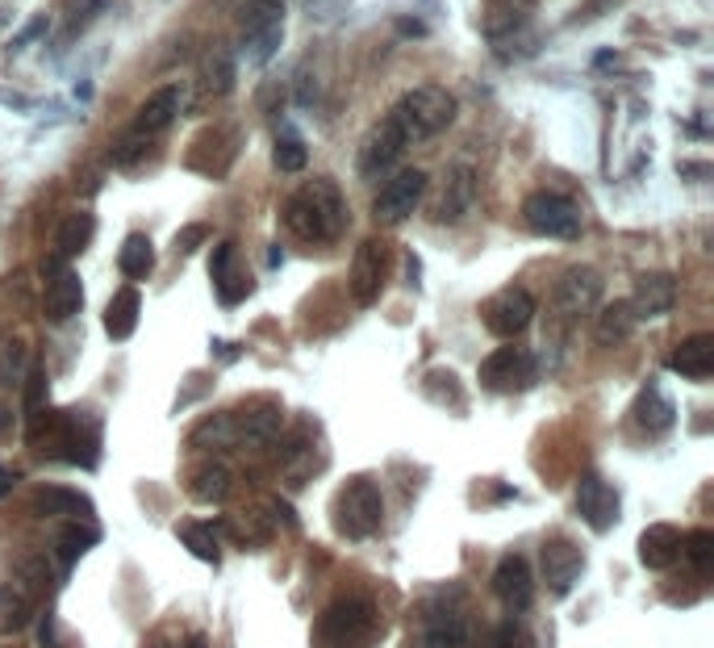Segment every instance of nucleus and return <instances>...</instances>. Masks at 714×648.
<instances>
[{
    "label": "nucleus",
    "mask_w": 714,
    "mask_h": 648,
    "mask_svg": "<svg viewBox=\"0 0 714 648\" xmlns=\"http://www.w3.org/2000/svg\"><path fill=\"white\" fill-rule=\"evenodd\" d=\"M284 226H289L301 243H314V247L335 243L347 226V201L339 193V184L326 176L301 184V189L284 201Z\"/></svg>",
    "instance_id": "1"
},
{
    "label": "nucleus",
    "mask_w": 714,
    "mask_h": 648,
    "mask_svg": "<svg viewBox=\"0 0 714 648\" xmlns=\"http://www.w3.org/2000/svg\"><path fill=\"white\" fill-rule=\"evenodd\" d=\"M385 118L397 126V134L406 138V147L431 143L435 134H443L451 122H456V97L439 84H418L401 97Z\"/></svg>",
    "instance_id": "2"
},
{
    "label": "nucleus",
    "mask_w": 714,
    "mask_h": 648,
    "mask_svg": "<svg viewBox=\"0 0 714 648\" xmlns=\"http://www.w3.org/2000/svg\"><path fill=\"white\" fill-rule=\"evenodd\" d=\"M176 113H180V88L176 84H163L159 92H151V97L138 105V113H134V122L126 126V134L117 138L113 164L117 168H130L138 155H147V147L176 122Z\"/></svg>",
    "instance_id": "3"
},
{
    "label": "nucleus",
    "mask_w": 714,
    "mask_h": 648,
    "mask_svg": "<svg viewBox=\"0 0 714 648\" xmlns=\"http://www.w3.org/2000/svg\"><path fill=\"white\" fill-rule=\"evenodd\" d=\"M318 640L326 648H372L380 640V615L368 598H335L318 619Z\"/></svg>",
    "instance_id": "4"
},
{
    "label": "nucleus",
    "mask_w": 714,
    "mask_h": 648,
    "mask_svg": "<svg viewBox=\"0 0 714 648\" xmlns=\"http://www.w3.org/2000/svg\"><path fill=\"white\" fill-rule=\"evenodd\" d=\"M335 527L347 540H372L380 523H385V498L372 477H351L343 481V490L335 494V511H330Z\"/></svg>",
    "instance_id": "5"
},
{
    "label": "nucleus",
    "mask_w": 714,
    "mask_h": 648,
    "mask_svg": "<svg viewBox=\"0 0 714 648\" xmlns=\"http://www.w3.org/2000/svg\"><path fill=\"white\" fill-rule=\"evenodd\" d=\"M522 222H527L543 239H577L581 226H585V214H581V205L573 197L539 189V193H531L527 201H522Z\"/></svg>",
    "instance_id": "6"
},
{
    "label": "nucleus",
    "mask_w": 714,
    "mask_h": 648,
    "mask_svg": "<svg viewBox=\"0 0 714 648\" xmlns=\"http://www.w3.org/2000/svg\"><path fill=\"white\" fill-rule=\"evenodd\" d=\"M422 197H426V172L422 168H401L380 184V193L372 197V218L380 226H397L418 210Z\"/></svg>",
    "instance_id": "7"
},
{
    "label": "nucleus",
    "mask_w": 714,
    "mask_h": 648,
    "mask_svg": "<svg viewBox=\"0 0 714 648\" xmlns=\"http://www.w3.org/2000/svg\"><path fill=\"white\" fill-rule=\"evenodd\" d=\"M389 264H393V247L385 239H364L355 247V260H351V297L360 306H372L380 289L389 281Z\"/></svg>",
    "instance_id": "8"
},
{
    "label": "nucleus",
    "mask_w": 714,
    "mask_h": 648,
    "mask_svg": "<svg viewBox=\"0 0 714 648\" xmlns=\"http://www.w3.org/2000/svg\"><path fill=\"white\" fill-rule=\"evenodd\" d=\"M535 377H539V364L527 347H497L493 356L481 360V385L493 393H518L535 385Z\"/></svg>",
    "instance_id": "9"
},
{
    "label": "nucleus",
    "mask_w": 714,
    "mask_h": 648,
    "mask_svg": "<svg viewBox=\"0 0 714 648\" xmlns=\"http://www.w3.org/2000/svg\"><path fill=\"white\" fill-rule=\"evenodd\" d=\"M284 34V0H251L243 13V42L255 63H268Z\"/></svg>",
    "instance_id": "10"
},
{
    "label": "nucleus",
    "mask_w": 714,
    "mask_h": 648,
    "mask_svg": "<svg viewBox=\"0 0 714 648\" xmlns=\"http://www.w3.org/2000/svg\"><path fill=\"white\" fill-rule=\"evenodd\" d=\"M84 306V285L63 260L42 264V314L51 322H67L71 314H80Z\"/></svg>",
    "instance_id": "11"
},
{
    "label": "nucleus",
    "mask_w": 714,
    "mask_h": 648,
    "mask_svg": "<svg viewBox=\"0 0 714 648\" xmlns=\"http://www.w3.org/2000/svg\"><path fill=\"white\" fill-rule=\"evenodd\" d=\"M598 302H602V276L593 272V268H568L560 281H556L552 306H556L560 318L577 322V318H585L589 310H598Z\"/></svg>",
    "instance_id": "12"
},
{
    "label": "nucleus",
    "mask_w": 714,
    "mask_h": 648,
    "mask_svg": "<svg viewBox=\"0 0 714 648\" xmlns=\"http://www.w3.org/2000/svg\"><path fill=\"white\" fill-rule=\"evenodd\" d=\"M485 327L497 335V339H514L531 327L535 318V297L527 289H502L497 297H489L485 302Z\"/></svg>",
    "instance_id": "13"
},
{
    "label": "nucleus",
    "mask_w": 714,
    "mask_h": 648,
    "mask_svg": "<svg viewBox=\"0 0 714 648\" xmlns=\"http://www.w3.org/2000/svg\"><path fill=\"white\" fill-rule=\"evenodd\" d=\"M406 155V138L397 134V126L389 118H380L368 138H364V147H360V176L364 180H380V176H389L397 168V159Z\"/></svg>",
    "instance_id": "14"
},
{
    "label": "nucleus",
    "mask_w": 714,
    "mask_h": 648,
    "mask_svg": "<svg viewBox=\"0 0 714 648\" xmlns=\"http://www.w3.org/2000/svg\"><path fill=\"white\" fill-rule=\"evenodd\" d=\"M476 205V172L472 164H451L443 172L439 197H435V222H460Z\"/></svg>",
    "instance_id": "15"
},
{
    "label": "nucleus",
    "mask_w": 714,
    "mask_h": 648,
    "mask_svg": "<svg viewBox=\"0 0 714 648\" xmlns=\"http://www.w3.org/2000/svg\"><path fill=\"white\" fill-rule=\"evenodd\" d=\"M573 506L593 531H610L618 523V490L610 481H602L598 473H585L577 481V502Z\"/></svg>",
    "instance_id": "16"
},
{
    "label": "nucleus",
    "mask_w": 714,
    "mask_h": 648,
    "mask_svg": "<svg viewBox=\"0 0 714 648\" xmlns=\"http://www.w3.org/2000/svg\"><path fill=\"white\" fill-rule=\"evenodd\" d=\"M539 561H543V582H547L552 594H568L577 586V577L585 573L581 548L568 544V540H547L543 552H539Z\"/></svg>",
    "instance_id": "17"
},
{
    "label": "nucleus",
    "mask_w": 714,
    "mask_h": 648,
    "mask_svg": "<svg viewBox=\"0 0 714 648\" xmlns=\"http://www.w3.org/2000/svg\"><path fill=\"white\" fill-rule=\"evenodd\" d=\"M209 276H213V289H218L222 306H234L238 297H247V293H251V276L243 272V264H238L234 243H218V247H213Z\"/></svg>",
    "instance_id": "18"
},
{
    "label": "nucleus",
    "mask_w": 714,
    "mask_h": 648,
    "mask_svg": "<svg viewBox=\"0 0 714 648\" xmlns=\"http://www.w3.org/2000/svg\"><path fill=\"white\" fill-rule=\"evenodd\" d=\"M493 594L502 598L506 607L527 611L531 598H535V577H531L527 561H522V557H506L502 565H497V573H493Z\"/></svg>",
    "instance_id": "19"
},
{
    "label": "nucleus",
    "mask_w": 714,
    "mask_h": 648,
    "mask_svg": "<svg viewBox=\"0 0 714 648\" xmlns=\"http://www.w3.org/2000/svg\"><path fill=\"white\" fill-rule=\"evenodd\" d=\"M677 302V281L669 272H648V276H639V285H635V297H631V310L635 318H660V314H669Z\"/></svg>",
    "instance_id": "20"
},
{
    "label": "nucleus",
    "mask_w": 714,
    "mask_h": 648,
    "mask_svg": "<svg viewBox=\"0 0 714 648\" xmlns=\"http://www.w3.org/2000/svg\"><path fill=\"white\" fill-rule=\"evenodd\" d=\"M669 364H673V373H681L685 381H706V377L714 373V335L698 331V335L681 339V343L673 347Z\"/></svg>",
    "instance_id": "21"
},
{
    "label": "nucleus",
    "mask_w": 714,
    "mask_h": 648,
    "mask_svg": "<svg viewBox=\"0 0 714 648\" xmlns=\"http://www.w3.org/2000/svg\"><path fill=\"white\" fill-rule=\"evenodd\" d=\"M677 557H681V531L673 523H656L639 536V561H644L648 569L664 573Z\"/></svg>",
    "instance_id": "22"
},
{
    "label": "nucleus",
    "mask_w": 714,
    "mask_h": 648,
    "mask_svg": "<svg viewBox=\"0 0 714 648\" xmlns=\"http://www.w3.org/2000/svg\"><path fill=\"white\" fill-rule=\"evenodd\" d=\"M138 314H142V297H138V289L134 285H126V289H117L113 293V302L105 306V331H109V339H130L134 335V327H138Z\"/></svg>",
    "instance_id": "23"
},
{
    "label": "nucleus",
    "mask_w": 714,
    "mask_h": 648,
    "mask_svg": "<svg viewBox=\"0 0 714 648\" xmlns=\"http://www.w3.org/2000/svg\"><path fill=\"white\" fill-rule=\"evenodd\" d=\"M92 230H97V222H92V214H67L63 226H59V235H55V260H76L80 251L92 243Z\"/></svg>",
    "instance_id": "24"
},
{
    "label": "nucleus",
    "mask_w": 714,
    "mask_h": 648,
    "mask_svg": "<svg viewBox=\"0 0 714 648\" xmlns=\"http://www.w3.org/2000/svg\"><path fill=\"white\" fill-rule=\"evenodd\" d=\"M635 419H639V427H648V431H669L677 423V410L660 389H644L639 393V402H635Z\"/></svg>",
    "instance_id": "25"
},
{
    "label": "nucleus",
    "mask_w": 714,
    "mask_h": 648,
    "mask_svg": "<svg viewBox=\"0 0 714 648\" xmlns=\"http://www.w3.org/2000/svg\"><path fill=\"white\" fill-rule=\"evenodd\" d=\"M176 536H180V544L193 552L197 561H205V565H218L222 561V552H218V540H213V523H193V519H184V523H176Z\"/></svg>",
    "instance_id": "26"
},
{
    "label": "nucleus",
    "mask_w": 714,
    "mask_h": 648,
    "mask_svg": "<svg viewBox=\"0 0 714 648\" xmlns=\"http://www.w3.org/2000/svg\"><path fill=\"white\" fill-rule=\"evenodd\" d=\"M117 268H122L130 281H147V276L155 272V247L147 235H130L122 243V256H117Z\"/></svg>",
    "instance_id": "27"
},
{
    "label": "nucleus",
    "mask_w": 714,
    "mask_h": 648,
    "mask_svg": "<svg viewBox=\"0 0 714 648\" xmlns=\"http://www.w3.org/2000/svg\"><path fill=\"white\" fill-rule=\"evenodd\" d=\"M635 310H631V302H614V306H606L602 314H598V343L602 347H614V343H623L631 331H635Z\"/></svg>",
    "instance_id": "28"
},
{
    "label": "nucleus",
    "mask_w": 714,
    "mask_h": 648,
    "mask_svg": "<svg viewBox=\"0 0 714 648\" xmlns=\"http://www.w3.org/2000/svg\"><path fill=\"white\" fill-rule=\"evenodd\" d=\"M34 498H38V511L46 515H88V498L76 490H63V485H42Z\"/></svg>",
    "instance_id": "29"
},
{
    "label": "nucleus",
    "mask_w": 714,
    "mask_h": 648,
    "mask_svg": "<svg viewBox=\"0 0 714 648\" xmlns=\"http://www.w3.org/2000/svg\"><path fill=\"white\" fill-rule=\"evenodd\" d=\"M26 619H30V603H26V594H21L17 586L0 590V636L21 632V628H26Z\"/></svg>",
    "instance_id": "30"
},
{
    "label": "nucleus",
    "mask_w": 714,
    "mask_h": 648,
    "mask_svg": "<svg viewBox=\"0 0 714 648\" xmlns=\"http://www.w3.org/2000/svg\"><path fill=\"white\" fill-rule=\"evenodd\" d=\"M230 494V473L222 465H205L193 473V498L197 502H222Z\"/></svg>",
    "instance_id": "31"
},
{
    "label": "nucleus",
    "mask_w": 714,
    "mask_h": 648,
    "mask_svg": "<svg viewBox=\"0 0 714 648\" xmlns=\"http://www.w3.org/2000/svg\"><path fill=\"white\" fill-rule=\"evenodd\" d=\"M681 552L689 557V565H694L698 577H710V569H714V536H710L706 527L689 531V536L681 540Z\"/></svg>",
    "instance_id": "32"
},
{
    "label": "nucleus",
    "mask_w": 714,
    "mask_h": 648,
    "mask_svg": "<svg viewBox=\"0 0 714 648\" xmlns=\"http://www.w3.org/2000/svg\"><path fill=\"white\" fill-rule=\"evenodd\" d=\"M234 84V59L230 51H213L209 63H205V97H222Z\"/></svg>",
    "instance_id": "33"
},
{
    "label": "nucleus",
    "mask_w": 714,
    "mask_h": 648,
    "mask_svg": "<svg viewBox=\"0 0 714 648\" xmlns=\"http://www.w3.org/2000/svg\"><path fill=\"white\" fill-rule=\"evenodd\" d=\"M26 381V343L5 339L0 343V385H21Z\"/></svg>",
    "instance_id": "34"
},
{
    "label": "nucleus",
    "mask_w": 714,
    "mask_h": 648,
    "mask_svg": "<svg viewBox=\"0 0 714 648\" xmlns=\"http://www.w3.org/2000/svg\"><path fill=\"white\" fill-rule=\"evenodd\" d=\"M46 402H51V381H46V368L30 364V373H26V414H30V419H38V414L46 410Z\"/></svg>",
    "instance_id": "35"
},
{
    "label": "nucleus",
    "mask_w": 714,
    "mask_h": 648,
    "mask_svg": "<svg viewBox=\"0 0 714 648\" xmlns=\"http://www.w3.org/2000/svg\"><path fill=\"white\" fill-rule=\"evenodd\" d=\"M92 544H97V527H67L63 531V540H59V557L63 565H71L80 557V552H88Z\"/></svg>",
    "instance_id": "36"
},
{
    "label": "nucleus",
    "mask_w": 714,
    "mask_h": 648,
    "mask_svg": "<svg viewBox=\"0 0 714 648\" xmlns=\"http://www.w3.org/2000/svg\"><path fill=\"white\" fill-rule=\"evenodd\" d=\"M493 648H535V636H531V628H527V623L510 619V623H502V628H497V640H493Z\"/></svg>",
    "instance_id": "37"
},
{
    "label": "nucleus",
    "mask_w": 714,
    "mask_h": 648,
    "mask_svg": "<svg viewBox=\"0 0 714 648\" xmlns=\"http://www.w3.org/2000/svg\"><path fill=\"white\" fill-rule=\"evenodd\" d=\"M276 168L280 172H301L305 168V147L297 138H280L276 143Z\"/></svg>",
    "instance_id": "38"
},
{
    "label": "nucleus",
    "mask_w": 714,
    "mask_h": 648,
    "mask_svg": "<svg viewBox=\"0 0 714 648\" xmlns=\"http://www.w3.org/2000/svg\"><path fill=\"white\" fill-rule=\"evenodd\" d=\"M17 477H9V473H0V494H9V485H13Z\"/></svg>",
    "instance_id": "39"
},
{
    "label": "nucleus",
    "mask_w": 714,
    "mask_h": 648,
    "mask_svg": "<svg viewBox=\"0 0 714 648\" xmlns=\"http://www.w3.org/2000/svg\"><path fill=\"white\" fill-rule=\"evenodd\" d=\"M184 648H205V640H201V636H188V640H184Z\"/></svg>",
    "instance_id": "40"
},
{
    "label": "nucleus",
    "mask_w": 714,
    "mask_h": 648,
    "mask_svg": "<svg viewBox=\"0 0 714 648\" xmlns=\"http://www.w3.org/2000/svg\"><path fill=\"white\" fill-rule=\"evenodd\" d=\"M151 648H172V644H163V640H155V644H151Z\"/></svg>",
    "instance_id": "41"
}]
</instances>
